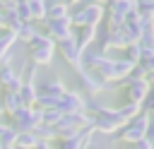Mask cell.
I'll return each instance as SVG.
<instances>
[{"instance_id": "cell-13", "label": "cell", "mask_w": 154, "mask_h": 149, "mask_svg": "<svg viewBox=\"0 0 154 149\" xmlns=\"http://www.w3.org/2000/svg\"><path fill=\"white\" fill-rule=\"evenodd\" d=\"M0 84L5 87V91H19V87H22V79H19V74L10 67V65H2L0 67Z\"/></svg>"}, {"instance_id": "cell-25", "label": "cell", "mask_w": 154, "mask_h": 149, "mask_svg": "<svg viewBox=\"0 0 154 149\" xmlns=\"http://www.w3.org/2000/svg\"><path fill=\"white\" fill-rule=\"evenodd\" d=\"M123 50H125V55H120L123 60H128L130 65H137V62H140V55H142V48H140V43H130V46H125Z\"/></svg>"}, {"instance_id": "cell-21", "label": "cell", "mask_w": 154, "mask_h": 149, "mask_svg": "<svg viewBox=\"0 0 154 149\" xmlns=\"http://www.w3.org/2000/svg\"><path fill=\"white\" fill-rule=\"evenodd\" d=\"M29 2V14H31V22H43L46 19V2L43 0H26Z\"/></svg>"}, {"instance_id": "cell-34", "label": "cell", "mask_w": 154, "mask_h": 149, "mask_svg": "<svg viewBox=\"0 0 154 149\" xmlns=\"http://www.w3.org/2000/svg\"><path fill=\"white\" fill-rule=\"evenodd\" d=\"M0 113H2V111H0Z\"/></svg>"}, {"instance_id": "cell-10", "label": "cell", "mask_w": 154, "mask_h": 149, "mask_svg": "<svg viewBox=\"0 0 154 149\" xmlns=\"http://www.w3.org/2000/svg\"><path fill=\"white\" fill-rule=\"evenodd\" d=\"M65 91H67V87L60 79H48L36 87V96H43V99H63Z\"/></svg>"}, {"instance_id": "cell-9", "label": "cell", "mask_w": 154, "mask_h": 149, "mask_svg": "<svg viewBox=\"0 0 154 149\" xmlns=\"http://www.w3.org/2000/svg\"><path fill=\"white\" fill-rule=\"evenodd\" d=\"M149 82L147 79H137V82H132V84H128L125 87V99H128V103H142L144 99H147V94H149Z\"/></svg>"}, {"instance_id": "cell-1", "label": "cell", "mask_w": 154, "mask_h": 149, "mask_svg": "<svg viewBox=\"0 0 154 149\" xmlns=\"http://www.w3.org/2000/svg\"><path fill=\"white\" fill-rule=\"evenodd\" d=\"M103 19V2H84L82 10L72 12L67 17L70 26L72 29H79V26H99V22Z\"/></svg>"}, {"instance_id": "cell-7", "label": "cell", "mask_w": 154, "mask_h": 149, "mask_svg": "<svg viewBox=\"0 0 154 149\" xmlns=\"http://www.w3.org/2000/svg\"><path fill=\"white\" fill-rule=\"evenodd\" d=\"M55 48H58V53L65 58V62H67V65H72L75 70H79V67H82V50L77 48L75 38H65V41L55 43Z\"/></svg>"}, {"instance_id": "cell-16", "label": "cell", "mask_w": 154, "mask_h": 149, "mask_svg": "<svg viewBox=\"0 0 154 149\" xmlns=\"http://www.w3.org/2000/svg\"><path fill=\"white\" fill-rule=\"evenodd\" d=\"M135 12H137L140 22L154 24V2H152V0H140V2H135Z\"/></svg>"}, {"instance_id": "cell-8", "label": "cell", "mask_w": 154, "mask_h": 149, "mask_svg": "<svg viewBox=\"0 0 154 149\" xmlns=\"http://www.w3.org/2000/svg\"><path fill=\"white\" fill-rule=\"evenodd\" d=\"M77 77H79L82 89H84V91H89V94H101V91H106V89H108V84H106V82H101L94 72H89V70H84V67H79V70H77Z\"/></svg>"}, {"instance_id": "cell-14", "label": "cell", "mask_w": 154, "mask_h": 149, "mask_svg": "<svg viewBox=\"0 0 154 149\" xmlns=\"http://www.w3.org/2000/svg\"><path fill=\"white\" fill-rule=\"evenodd\" d=\"M17 38H14V34H10V31H0V67L2 65H10V48H12V43H14Z\"/></svg>"}, {"instance_id": "cell-5", "label": "cell", "mask_w": 154, "mask_h": 149, "mask_svg": "<svg viewBox=\"0 0 154 149\" xmlns=\"http://www.w3.org/2000/svg\"><path fill=\"white\" fill-rule=\"evenodd\" d=\"M125 46H128V38H125L123 26L120 29H108L106 34L99 36V53L101 55H108L111 50H118V48H125Z\"/></svg>"}, {"instance_id": "cell-18", "label": "cell", "mask_w": 154, "mask_h": 149, "mask_svg": "<svg viewBox=\"0 0 154 149\" xmlns=\"http://www.w3.org/2000/svg\"><path fill=\"white\" fill-rule=\"evenodd\" d=\"M17 108H22L19 94H14V91H5V94H2V106H0V111L7 113V115H12Z\"/></svg>"}, {"instance_id": "cell-11", "label": "cell", "mask_w": 154, "mask_h": 149, "mask_svg": "<svg viewBox=\"0 0 154 149\" xmlns=\"http://www.w3.org/2000/svg\"><path fill=\"white\" fill-rule=\"evenodd\" d=\"M94 137V130L91 127H84L79 130L75 137H67V139H60V149H87L89 142Z\"/></svg>"}, {"instance_id": "cell-17", "label": "cell", "mask_w": 154, "mask_h": 149, "mask_svg": "<svg viewBox=\"0 0 154 149\" xmlns=\"http://www.w3.org/2000/svg\"><path fill=\"white\" fill-rule=\"evenodd\" d=\"M17 94H19V101H22L24 108H34V103H36V84H22Z\"/></svg>"}, {"instance_id": "cell-3", "label": "cell", "mask_w": 154, "mask_h": 149, "mask_svg": "<svg viewBox=\"0 0 154 149\" xmlns=\"http://www.w3.org/2000/svg\"><path fill=\"white\" fill-rule=\"evenodd\" d=\"M149 123H152V118H149V113H137L132 120H128L120 130H118V137L123 139V142H130V144H135L137 139H142V137H147V130H149Z\"/></svg>"}, {"instance_id": "cell-20", "label": "cell", "mask_w": 154, "mask_h": 149, "mask_svg": "<svg viewBox=\"0 0 154 149\" xmlns=\"http://www.w3.org/2000/svg\"><path fill=\"white\" fill-rule=\"evenodd\" d=\"M53 53L55 50H48V48H34V50H29V55H31V65H51V60H53Z\"/></svg>"}, {"instance_id": "cell-2", "label": "cell", "mask_w": 154, "mask_h": 149, "mask_svg": "<svg viewBox=\"0 0 154 149\" xmlns=\"http://www.w3.org/2000/svg\"><path fill=\"white\" fill-rule=\"evenodd\" d=\"M41 118H43V111L41 108H17L12 115H10V127L17 132V135H22V132H31L36 125H41Z\"/></svg>"}, {"instance_id": "cell-24", "label": "cell", "mask_w": 154, "mask_h": 149, "mask_svg": "<svg viewBox=\"0 0 154 149\" xmlns=\"http://www.w3.org/2000/svg\"><path fill=\"white\" fill-rule=\"evenodd\" d=\"M31 132H34V137H36L38 142H51V139H55V130H53L51 125H43V123L36 125Z\"/></svg>"}, {"instance_id": "cell-28", "label": "cell", "mask_w": 154, "mask_h": 149, "mask_svg": "<svg viewBox=\"0 0 154 149\" xmlns=\"http://www.w3.org/2000/svg\"><path fill=\"white\" fill-rule=\"evenodd\" d=\"M14 14H17V19L24 24V22H31V14H29V2L26 0H22V2H17L14 5Z\"/></svg>"}, {"instance_id": "cell-30", "label": "cell", "mask_w": 154, "mask_h": 149, "mask_svg": "<svg viewBox=\"0 0 154 149\" xmlns=\"http://www.w3.org/2000/svg\"><path fill=\"white\" fill-rule=\"evenodd\" d=\"M132 149H152V142H149V137H142V139H137V142L132 144Z\"/></svg>"}, {"instance_id": "cell-31", "label": "cell", "mask_w": 154, "mask_h": 149, "mask_svg": "<svg viewBox=\"0 0 154 149\" xmlns=\"http://www.w3.org/2000/svg\"><path fill=\"white\" fill-rule=\"evenodd\" d=\"M34 149H51V142H38Z\"/></svg>"}, {"instance_id": "cell-6", "label": "cell", "mask_w": 154, "mask_h": 149, "mask_svg": "<svg viewBox=\"0 0 154 149\" xmlns=\"http://www.w3.org/2000/svg\"><path fill=\"white\" fill-rule=\"evenodd\" d=\"M43 26H46L43 34H46L53 43H60V41H65V38H72V31H75L67 19H46Z\"/></svg>"}, {"instance_id": "cell-19", "label": "cell", "mask_w": 154, "mask_h": 149, "mask_svg": "<svg viewBox=\"0 0 154 149\" xmlns=\"http://www.w3.org/2000/svg\"><path fill=\"white\" fill-rule=\"evenodd\" d=\"M19 19H17V14L14 12H5V10H0V29L2 31H10V34H14L17 29H19Z\"/></svg>"}, {"instance_id": "cell-12", "label": "cell", "mask_w": 154, "mask_h": 149, "mask_svg": "<svg viewBox=\"0 0 154 149\" xmlns=\"http://www.w3.org/2000/svg\"><path fill=\"white\" fill-rule=\"evenodd\" d=\"M72 38H75L77 48L84 53V50H89V46L96 41V26H79V29L72 31Z\"/></svg>"}, {"instance_id": "cell-15", "label": "cell", "mask_w": 154, "mask_h": 149, "mask_svg": "<svg viewBox=\"0 0 154 149\" xmlns=\"http://www.w3.org/2000/svg\"><path fill=\"white\" fill-rule=\"evenodd\" d=\"M67 17H70L67 2H46V19H67Z\"/></svg>"}, {"instance_id": "cell-32", "label": "cell", "mask_w": 154, "mask_h": 149, "mask_svg": "<svg viewBox=\"0 0 154 149\" xmlns=\"http://www.w3.org/2000/svg\"><path fill=\"white\" fill-rule=\"evenodd\" d=\"M2 149H14V147H2Z\"/></svg>"}, {"instance_id": "cell-29", "label": "cell", "mask_w": 154, "mask_h": 149, "mask_svg": "<svg viewBox=\"0 0 154 149\" xmlns=\"http://www.w3.org/2000/svg\"><path fill=\"white\" fill-rule=\"evenodd\" d=\"M0 144H2V147H14V144H17V132H14L10 125H5V130H2V135H0Z\"/></svg>"}, {"instance_id": "cell-27", "label": "cell", "mask_w": 154, "mask_h": 149, "mask_svg": "<svg viewBox=\"0 0 154 149\" xmlns=\"http://www.w3.org/2000/svg\"><path fill=\"white\" fill-rule=\"evenodd\" d=\"M36 144H38V139L34 137V132H22V135H17L14 149H34Z\"/></svg>"}, {"instance_id": "cell-23", "label": "cell", "mask_w": 154, "mask_h": 149, "mask_svg": "<svg viewBox=\"0 0 154 149\" xmlns=\"http://www.w3.org/2000/svg\"><path fill=\"white\" fill-rule=\"evenodd\" d=\"M34 48H48V50H55V43H53L46 34H41V31H38V34L29 41V50H34Z\"/></svg>"}, {"instance_id": "cell-22", "label": "cell", "mask_w": 154, "mask_h": 149, "mask_svg": "<svg viewBox=\"0 0 154 149\" xmlns=\"http://www.w3.org/2000/svg\"><path fill=\"white\" fill-rule=\"evenodd\" d=\"M36 34H38L36 24H34V22H24V24H19V29L14 31V38H19V41H26V43H29Z\"/></svg>"}, {"instance_id": "cell-33", "label": "cell", "mask_w": 154, "mask_h": 149, "mask_svg": "<svg viewBox=\"0 0 154 149\" xmlns=\"http://www.w3.org/2000/svg\"><path fill=\"white\" fill-rule=\"evenodd\" d=\"M0 149H2V144H0Z\"/></svg>"}, {"instance_id": "cell-4", "label": "cell", "mask_w": 154, "mask_h": 149, "mask_svg": "<svg viewBox=\"0 0 154 149\" xmlns=\"http://www.w3.org/2000/svg\"><path fill=\"white\" fill-rule=\"evenodd\" d=\"M103 10H108V14H103V17H108V29H120L125 24V14L130 10H135V2L132 0H113V2L103 5Z\"/></svg>"}, {"instance_id": "cell-26", "label": "cell", "mask_w": 154, "mask_h": 149, "mask_svg": "<svg viewBox=\"0 0 154 149\" xmlns=\"http://www.w3.org/2000/svg\"><path fill=\"white\" fill-rule=\"evenodd\" d=\"M116 113L120 115V120H123V123H128V120H132V118L140 113V106H137V103H128V101H125V106L116 108Z\"/></svg>"}]
</instances>
